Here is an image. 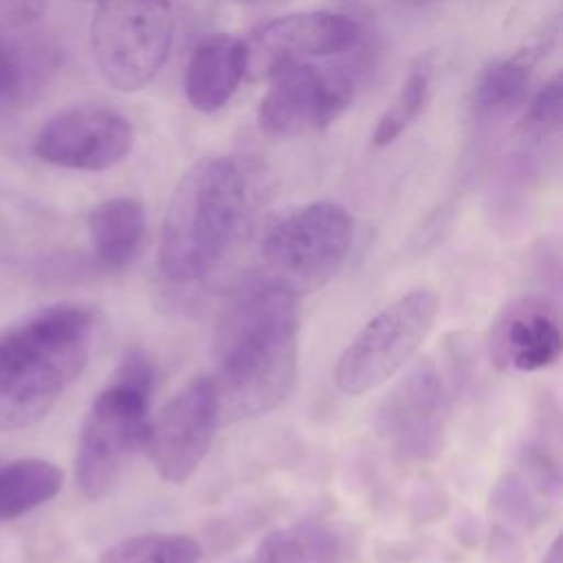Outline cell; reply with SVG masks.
<instances>
[{"label":"cell","mask_w":563,"mask_h":563,"mask_svg":"<svg viewBox=\"0 0 563 563\" xmlns=\"http://www.w3.org/2000/svg\"><path fill=\"white\" fill-rule=\"evenodd\" d=\"M213 356L220 422L277 409L297 383L299 297L260 275L244 282L222 310Z\"/></svg>","instance_id":"6da1fadb"},{"label":"cell","mask_w":563,"mask_h":563,"mask_svg":"<svg viewBox=\"0 0 563 563\" xmlns=\"http://www.w3.org/2000/svg\"><path fill=\"white\" fill-rule=\"evenodd\" d=\"M262 185L244 161L207 156L194 163L167 202L158 273L178 288L202 286L220 275L251 235Z\"/></svg>","instance_id":"7a4b0ae2"},{"label":"cell","mask_w":563,"mask_h":563,"mask_svg":"<svg viewBox=\"0 0 563 563\" xmlns=\"http://www.w3.org/2000/svg\"><path fill=\"white\" fill-rule=\"evenodd\" d=\"M95 312L55 303L0 332V431L40 422L84 372Z\"/></svg>","instance_id":"3957f363"},{"label":"cell","mask_w":563,"mask_h":563,"mask_svg":"<svg viewBox=\"0 0 563 563\" xmlns=\"http://www.w3.org/2000/svg\"><path fill=\"white\" fill-rule=\"evenodd\" d=\"M154 383L152 358L143 350H128L108 385L92 398L75 453V479L86 499L108 497L145 446Z\"/></svg>","instance_id":"277c9868"},{"label":"cell","mask_w":563,"mask_h":563,"mask_svg":"<svg viewBox=\"0 0 563 563\" xmlns=\"http://www.w3.org/2000/svg\"><path fill=\"white\" fill-rule=\"evenodd\" d=\"M354 238L352 216L336 202H308L271 222L260 240V277L301 297L323 288L343 266Z\"/></svg>","instance_id":"5b68a950"},{"label":"cell","mask_w":563,"mask_h":563,"mask_svg":"<svg viewBox=\"0 0 563 563\" xmlns=\"http://www.w3.org/2000/svg\"><path fill=\"white\" fill-rule=\"evenodd\" d=\"M174 42L172 0H97L90 48L101 77L119 92L145 88Z\"/></svg>","instance_id":"8992f818"},{"label":"cell","mask_w":563,"mask_h":563,"mask_svg":"<svg viewBox=\"0 0 563 563\" xmlns=\"http://www.w3.org/2000/svg\"><path fill=\"white\" fill-rule=\"evenodd\" d=\"M440 314L431 288H416L374 314L334 365V385L350 396L374 391L394 378L420 350Z\"/></svg>","instance_id":"52a82bcc"},{"label":"cell","mask_w":563,"mask_h":563,"mask_svg":"<svg viewBox=\"0 0 563 563\" xmlns=\"http://www.w3.org/2000/svg\"><path fill=\"white\" fill-rule=\"evenodd\" d=\"M257 108V125L271 136H301L325 130L354 99V79L308 59L275 64Z\"/></svg>","instance_id":"ba28073f"},{"label":"cell","mask_w":563,"mask_h":563,"mask_svg":"<svg viewBox=\"0 0 563 563\" xmlns=\"http://www.w3.org/2000/svg\"><path fill=\"white\" fill-rule=\"evenodd\" d=\"M220 424L211 376H196L183 385L156 420H150L145 449L158 477L169 484L187 482L205 462Z\"/></svg>","instance_id":"9c48e42d"},{"label":"cell","mask_w":563,"mask_h":563,"mask_svg":"<svg viewBox=\"0 0 563 563\" xmlns=\"http://www.w3.org/2000/svg\"><path fill=\"white\" fill-rule=\"evenodd\" d=\"M446 391L431 358H420L383 398L378 433L405 462H424L442 451Z\"/></svg>","instance_id":"30bf717a"},{"label":"cell","mask_w":563,"mask_h":563,"mask_svg":"<svg viewBox=\"0 0 563 563\" xmlns=\"http://www.w3.org/2000/svg\"><path fill=\"white\" fill-rule=\"evenodd\" d=\"M130 121L108 106H73L51 117L33 141L40 161L81 172L119 165L132 150Z\"/></svg>","instance_id":"8fae6325"},{"label":"cell","mask_w":563,"mask_h":563,"mask_svg":"<svg viewBox=\"0 0 563 563\" xmlns=\"http://www.w3.org/2000/svg\"><path fill=\"white\" fill-rule=\"evenodd\" d=\"M358 40L361 26L345 13L297 11L264 22L244 42L249 70H253L255 77H266L279 62L347 53Z\"/></svg>","instance_id":"7c38bea8"},{"label":"cell","mask_w":563,"mask_h":563,"mask_svg":"<svg viewBox=\"0 0 563 563\" xmlns=\"http://www.w3.org/2000/svg\"><path fill=\"white\" fill-rule=\"evenodd\" d=\"M561 323L556 308L539 295L508 301L490 321L486 352L501 372H539L561 356Z\"/></svg>","instance_id":"4fadbf2b"},{"label":"cell","mask_w":563,"mask_h":563,"mask_svg":"<svg viewBox=\"0 0 563 563\" xmlns=\"http://www.w3.org/2000/svg\"><path fill=\"white\" fill-rule=\"evenodd\" d=\"M249 73L246 42L233 35H209L191 53L185 68V97L198 112H216L229 103Z\"/></svg>","instance_id":"5bb4252c"},{"label":"cell","mask_w":563,"mask_h":563,"mask_svg":"<svg viewBox=\"0 0 563 563\" xmlns=\"http://www.w3.org/2000/svg\"><path fill=\"white\" fill-rule=\"evenodd\" d=\"M92 253L103 268H125L139 253L145 238V207L130 196H114L95 205L88 213Z\"/></svg>","instance_id":"9a60e30c"},{"label":"cell","mask_w":563,"mask_h":563,"mask_svg":"<svg viewBox=\"0 0 563 563\" xmlns=\"http://www.w3.org/2000/svg\"><path fill=\"white\" fill-rule=\"evenodd\" d=\"M53 70V51L11 31H0V110L29 101Z\"/></svg>","instance_id":"2e32d148"},{"label":"cell","mask_w":563,"mask_h":563,"mask_svg":"<svg viewBox=\"0 0 563 563\" xmlns=\"http://www.w3.org/2000/svg\"><path fill=\"white\" fill-rule=\"evenodd\" d=\"M64 486V471L42 457L0 464V521L18 519L51 501Z\"/></svg>","instance_id":"e0dca14e"},{"label":"cell","mask_w":563,"mask_h":563,"mask_svg":"<svg viewBox=\"0 0 563 563\" xmlns=\"http://www.w3.org/2000/svg\"><path fill=\"white\" fill-rule=\"evenodd\" d=\"M339 554V537L330 526L301 521L271 530L255 550L253 563H332Z\"/></svg>","instance_id":"ac0fdd59"},{"label":"cell","mask_w":563,"mask_h":563,"mask_svg":"<svg viewBox=\"0 0 563 563\" xmlns=\"http://www.w3.org/2000/svg\"><path fill=\"white\" fill-rule=\"evenodd\" d=\"M532 57L515 55L493 64L473 92V108L479 117H506L528 101Z\"/></svg>","instance_id":"d6986e66"},{"label":"cell","mask_w":563,"mask_h":563,"mask_svg":"<svg viewBox=\"0 0 563 563\" xmlns=\"http://www.w3.org/2000/svg\"><path fill=\"white\" fill-rule=\"evenodd\" d=\"M200 543L183 532H145L121 539L97 563H200Z\"/></svg>","instance_id":"ffe728a7"},{"label":"cell","mask_w":563,"mask_h":563,"mask_svg":"<svg viewBox=\"0 0 563 563\" xmlns=\"http://www.w3.org/2000/svg\"><path fill=\"white\" fill-rule=\"evenodd\" d=\"M431 88V66L427 59H420L405 77L400 90L394 95L389 106L376 121L372 132L374 147H385L394 143L422 112Z\"/></svg>","instance_id":"44dd1931"},{"label":"cell","mask_w":563,"mask_h":563,"mask_svg":"<svg viewBox=\"0 0 563 563\" xmlns=\"http://www.w3.org/2000/svg\"><path fill=\"white\" fill-rule=\"evenodd\" d=\"M561 106H563V84H561V75H556L532 99L523 117L526 134L543 136L556 130L561 123Z\"/></svg>","instance_id":"7402d4cb"},{"label":"cell","mask_w":563,"mask_h":563,"mask_svg":"<svg viewBox=\"0 0 563 563\" xmlns=\"http://www.w3.org/2000/svg\"><path fill=\"white\" fill-rule=\"evenodd\" d=\"M48 0H0V31H18L46 13Z\"/></svg>","instance_id":"603a6c76"},{"label":"cell","mask_w":563,"mask_h":563,"mask_svg":"<svg viewBox=\"0 0 563 563\" xmlns=\"http://www.w3.org/2000/svg\"><path fill=\"white\" fill-rule=\"evenodd\" d=\"M541 563H561V537H556L552 541V545L548 548V552H545Z\"/></svg>","instance_id":"cb8c5ba5"},{"label":"cell","mask_w":563,"mask_h":563,"mask_svg":"<svg viewBox=\"0 0 563 563\" xmlns=\"http://www.w3.org/2000/svg\"><path fill=\"white\" fill-rule=\"evenodd\" d=\"M402 4H409V7H427V4H431V2H435V0H400Z\"/></svg>","instance_id":"d4e9b609"},{"label":"cell","mask_w":563,"mask_h":563,"mask_svg":"<svg viewBox=\"0 0 563 563\" xmlns=\"http://www.w3.org/2000/svg\"><path fill=\"white\" fill-rule=\"evenodd\" d=\"M238 2H264V0H238Z\"/></svg>","instance_id":"484cf974"}]
</instances>
